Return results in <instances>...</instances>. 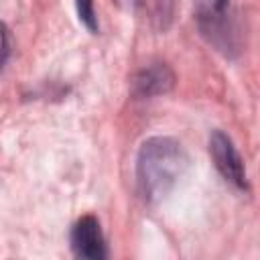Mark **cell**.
Masks as SVG:
<instances>
[{
	"mask_svg": "<svg viewBox=\"0 0 260 260\" xmlns=\"http://www.w3.org/2000/svg\"><path fill=\"white\" fill-rule=\"evenodd\" d=\"M75 10H77L79 22H81L91 35H95V32L100 30V24H98V16H95L93 0H75Z\"/></svg>",
	"mask_w": 260,
	"mask_h": 260,
	"instance_id": "8992f818",
	"label": "cell"
},
{
	"mask_svg": "<svg viewBox=\"0 0 260 260\" xmlns=\"http://www.w3.org/2000/svg\"><path fill=\"white\" fill-rule=\"evenodd\" d=\"M116 2H120V4H124V6H128V8H132L136 0H116Z\"/></svg>",
	"mask_w": 260,
	"mask_h": 260,
	"instance_id": "ba28073f",
	"label": "cell"
},
{
	"mask_svg": "<svg viewBox=\"0 0 260 260\" xmlns=\"http://www.w3.org/2000/svg\"><path fill=\"white\" fill-rule=\"evenodd\" d=\"M173 85H175V73L162 61L144 65L132 77V93L134 98H140V100L165 95L173 89Z\"/></svg>",
	"mask_w": 260,
	"mask_h": 260,
	"instance_id": "5b68a950",
	"label": "cell"
},
{
	"mask_svg": "<svg viewBox=\"0 0 260 260\" xmlns=\"http://www.w3.org/2000/svg\"><path fill=\"white\" fill-rule=\"evenodd\" d=\"M69 244L77 258L104 260L108 258V242L95 215H81L69 232Z\"/></svg>",
	"mask_w": 260,
	"mask_h": 260,
	"instance_id": "277c9868",
	"label": "cell"
},
{
	"mask_svg": "<svg viewBox=\"0 0 260 260\" xmlns=\"http://www.w3.org/2000/svg\"><path fill=\"white\" fill-rule=\"evenodd\" d=\"M209 156L225 183L238 191H248L244 158L240 156L234 140L219 128L209 134Z\"/></svg>",
	"mask_w": 260,
	"mask_h": 260,
	"instance_id": "3957f363",
	"label": "cell"
},
{
	"mask_svg": "<svg viewBox=\"0 0 260 260\" xmlns=\"http://www.w3.org/2000/svg\"><path fill=\"white\" fill-rule=\"evenodd\" d=\"M8 57H10V30H8V26L4 24V49H2V69L6 67V63H8Z\"/></svg>",
	"mask_w": 260,
	"mask_h": 260,
	"instance_id": "52a82bcc",
	"label": "cell"
},
{
	"mask_svg": "<svg viewBox=\"0 0 260 260\" xmlns=\"http://www.w3.org/2000/svg\"><path fill=\"white\" fill-rule=\"evenodd\" d=\"M230 0H199L197 4V28L201 37L221 55L236 57L238 49V30L236 22L228 12Z\"/></svg>",
	"mask_w": 260,
	"mask_h": 260,
	"instance_id": "7a4b0ae2",
	"label": "cell"
},
{
	"mask_svg": "<svg viewBox=\"0 0 260 260\" xmlns=\"http://www.w3.org/2000/svg\"><path fill=\"white\" fill-rule=\"evenodd\" d=\"M189 167L185 146L173 136L146 138L136 154V185L140 197L156 205L177 187Z\"/></svg>",
	"mask_w": 260,
	"mask_h": 260,
	"instance_id": "6da1fadb",
	"label": "cell"
}]
</instances>
